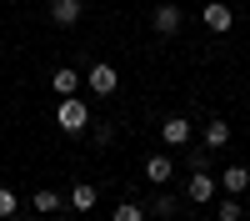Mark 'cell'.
<instances>
[{
  "label": "cell",
  "instance_id": "1",
  "mask_svg": "<svg viewBox=\"0 0 250 221\" xmlns=\"http://www.w3.org/2000/svg\"><path fill=\"white\" fill-rule=\"evenodd\" d=\"M55 121H60V131L80 136V131H90V106H85L80 96H60V111H55Z\"/></svg>",
  "mask_w": 250,
  "mask_h": 221
},
{
  "label": "cell",
  "instance_id": "2",
  "mask_svg": "<svg viewBox=\"0 0 250 221\" xmlns=\"http://www.w3.org/2000/svg\"><path fill=\"white\" fill-rule=\"evenodd\" d=\"M85 86H90L95 96H115V91H120V71H115V66H90V80H85Z\"/></svg>",
  "mask_w": 250,
  "mask_h": 221
},
{
  "label": "cell",
  "instance_id": "3",
  "mask_svg": "<svg viewBox=\"0 0 250 221\" xmlns=\"http://www.w3.org/2000/svg\"><path fill=\"white\" fill-rule=\"evenodd\" d=\"M160 141L165 146H190V121L185 116H165L160 121Z\"/></svg>",
  "mask_w": 250,
  "mask_h": 221
},
{
  "label": "cell",
  "instance_id": "4",
  "mask_svg": "<svg viewBox=\"0 0 250 221\" xmlns=\"http://www.w3.org/2000/svg\"><path fill=\"white\" fill-rule=\"evenodd\" d=\"M200 20H205V25H210V30L220 35V30H230V25H235V10L225 5V0H210V5L200 10Z\"/></svg>",
  "mask_w": 250,
  "mask_h": 221
},
{
  "label": "cell",
  "instance_id": "5",
  "mask_svg": "<svg viewBox=\"0 0 250 221\" xmlns=\"http://www.w3.org/2000/svg\"><path fill=\"white\" fill-rule=\"evenodd\" d=\"M80 15H85V10H80V0H50V20H55L60 30H75Z\"/></svg>",
  "mask_w": 250,
  "mask_h": 221
},
{
  "label": "cell",
  "instance_id": "6",
  "mask_svg": "<svg viewBox=\"0 0 250 221\" xmlns=\"http://www.w3.org/2000/svg\"><path fill=\"white\" fill-rule=\"evenodd\" d=\"M185 196H190L195 206H205V201L215 196V176L205 171V166H195V176H190V186H185Z\"/></svg>",
  "mask_w": 250,
  "mask_h": 221
},
{
  "label": "cell",
  "instance_id": "7",
  "mask_svg": "<svg viewBox=\"0 0 250 221\" xmlns=\"http://www.w3.org/2000/svg\"><path fill=\"white\" fill-rule=\"evenodd\" d=\"M180 20H185L180 5H160V10L150 15V25H155V35H175V30H180Z\"/></svg>",
  "mask_w": 250,
  "mask_h": 221
},
{
  "label": "cell",
  "instance_id": "8",
  "mask_svg": "<svg viewBox=\"0 0 250 221\" xmlns=\"http://www.w3.org/2000/svg\"><path fill=\"white\" fill-rule=\"evenodd\" d=\"M170 156H150V161H145V181H150V186H165V181H170Z\"/></svg>",
  "mask_w": 250,
  "mask_h": 221
},
{
  "label": "cell",
  "instance_id": "9",
  "mask_svg": "<svg viewBox=\"0 0 250 221\" xmlns=\"http://www.w3.org/2000/svg\"><path fill=\"white\" fill-rule=\"evenodd\" d=\"M220 186L230 191V196H240V191L250 186V171H245V166H225V176H220Z\"/></svg>",
  "mask_w": 250,
  "mask_h": 221
},
{
  "label": "cell",
  "instance_id": "10",
  "mask_svg": "<svg viewBox=\"0 0 250 221\" xmlns=\"http://www.w3.org/2000/svg\"><path fill=\"white\" fill-rule=\"evenodd\" d=\"M95 196H100L95 186H85V181H75V186H70V206H75V211H90V206H95Z\"/></svg>",
  "mask_w": 250,
  "mask_h": 221
},
{
  "label": "cell",
  "instance_id": "11",
  "mask_svg": "<svg viewBox=\"0 0 250 221\" xmlns=\"http://www.w3.org/2000/svg\"><path fill=\"white\" fill-rule=\"evenodd\" d=\"M50 91H60V96H75V91H80V75H75L70 66H60V71H55V80H50Z\"/></svg>",
  "mask_w": 250,
  "mask_h": 221
},
{
  "label": "cell",
  "instance_id": "12",
  "mask_svg": "<svg viewBox=\"0 0 250 221\" xmlns=\"http://www.w3.org/2000/svg\"><path fill=\"white\" fill-rule=\"evenodd\" d=\"M225 141H230V126H225V121H210V126H205V146H210V151H220Z\"/></svg>",
  "mask_w": 250,
  "mask_h": 221
},
{
  "label": "cell",
  "instance_id": "13",
  "mask_svg": "<svg viewBox=\"0 0 250 221\" xmlns=\"http://www.w3.org/2000/svg\"><path fill=\"white\" fill-rule=\"evenodd\" d=\"M110 221H145V206L125 201V206H115V211H110Z\"/></svg>",
  "mask_w": 250,
  "mask_h": 221
},
{
  "label": "cell",
  "instance_id": "14",
  "mask_svg": "<svg viewBox=\"0 0 250 221\" xmlns=\"http://www.w3.org/2000/svg\"><path fill=\"white\" fill-rule=\"evenodd\" d=\"M90 141H95V146H110V141H115V126H105V121H90Z\"/></svg>",
  "mask_w": 250,
  "mask_h": 221
},
{
  "label": "cell",
  "instance_id": "15",
  "mask_svg": "<svg viewBox=\"0 0 250 221\" xmlns=\"http://www.w3.org/2000/svg\"><path fill=\"white\" fill-rule=\"evenodd\" d=\"M55 206H60V191H35V211L40 216H50Z\"/></svg>",
  "mask_w": 250,
  "mask_h": 221
},
{
  "label": "cell",
  "instance_id": "16",
  "mask_svg": "<svg viewBox=\"0 0 250 221\" xmlns=\"http://www.w3.org/2000/svg\"><path fill=\"white\" fill-rule=\"evenodd\" d=\"M215 216H220V221H240V201H235V196H225L220 206H215Z\"/></svg>",
  "mask_w": 250,
  "mask_h": 221
},
{
  "label": "cell",
  "instance_id": "17",
  "mask_svg": "<svg viewBox=\"0 0 250 221\" xmlns=\"http://www.w3.org/2000/svg\"><path fill=\"white\" fill-rule=\"evenodd\" d=\"M145 211H155V216H170V211H175V196H165V191H160V196H155Z\"/></svg>",
  "mask_w": 250,
  "mask_h": 221
},
{
  "label": "cell",
  "instance_id": "18",
  "mask_svg": "<svg viewBox=\"0 0 250 221\" xmlns=\"http://www.w3.org/2000/svg\"><path fill=\"white\" fill-rule=\"evenodd\" d=\"M0 216H15V191L0 186Z\"/></svg>",
  "mask_w": 250,
  "mask_h": 221
},
{
  "label": "cell",
  "instance_id": "19",
  "mask_svg": "<svg viewBox=\"0 0 250 221\" xmlns=\"http://www.w3.org/2000/svg\"><path fill=\"white\" fill-rule=\"evenodd\" d=\"M35 221H55V216H35Z\"/></svg>",
  "mask_w": 250,
  "mask_h": 221
}]
</instances>
